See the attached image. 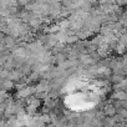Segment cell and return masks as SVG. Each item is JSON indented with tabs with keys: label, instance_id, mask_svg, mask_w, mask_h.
Returning <instances> with one entry per match:
<instances>
[{
	"label": "cell",
	"instance_id": "1",
	"mask_svg": "<svg viewBox=\"0 0 127 127\" xmlns=\"http://www.w3.org/2000/svg\"><path fill=\"white\" fill-rule=\"evenodd\" d=\"M102 112H103V115L107 116V117H113V116L117 113V108L115 107L113 103H106V105L103 106V108H102Z\"/></svg>",
	"mask_w": 127,
	"mask_h": 127
},
{
	"label": "cell",
	"instance_id": "2",
	"mask_svg": "<svg viewBox=\"0 0 127 127\" xmlns=\"http://www.w3.org/2000/svg\"><path fill=\"white\" fill-rule=\"evenodd\" d=\"M111 98H112V100H118V101L127 100V91L121 90V89H117V90L112 91V94H111Z\"/></svg>",
	"mask_w": 127,
	"mask_h": 127
}]
</instances>
